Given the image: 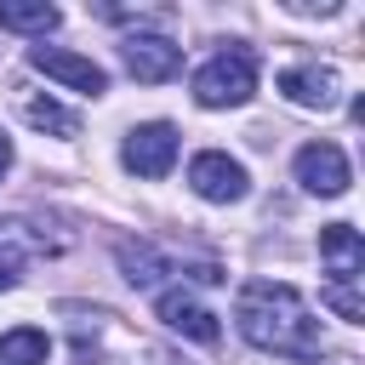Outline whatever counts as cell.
<instances>
[{
	"label": "cell",
	"instance_id": "9a60e30c",
	"mask_svg": "<svg viewBox=\"0 0 365 365\" xmlns=\"http://www.w3.org/2000/svg\"><path fill=\"white\" fill-rule=\"evenodd\" d=\"M319 302H325L331 314H342V319H354V325L365 319V302H359V297H354L348 285H325V291H319Z\"/></svg>",
	"mask_w": 365,
	"mask_h": 365
},
{
	"label": "cell",
	"instance_id": "9c48e42d",
	"mask_svg": "<svg viewBox=\"0 0 365 365\" xmlns=\"http://www.w3.org/2000/svg\"><path fill=\"white\" fill-rule=\"evenodd\" d=\"M154 314H160L177 336H188V342H217V314H211V308H200L188 291H160Z\"/></svg>",
	"mask_w": 365,
	"mask_h": 365
},
{
	"label": "cell",
	"instance_id": "7a4b0ae2",
	"mask_svg": "<svg viewBox=\"0 0 365 365\" xmlns=\"http://www.w3.org/2000/svg\"><path fill=\"white\" fill-rule=\"evenodd\" d=\"M257 91V57L251 51H217L194 74V103L200 108H240Z\"/></svg>",
	"mask_w": 365,
	"mask_h": 365
},
{
	"label": "cell",
	"instance_id": "4fadbf2b",
	"mask_svg": "<svg viewBox=\"0 0 365 365\" xmlns=\"http://www.w3.org/2000/svg\"><path fill=\"white\" fill-rule=\"evenodd\" d=\"M0 29L46 34V29H57V6H46V0H0Z\"/></svg>",
	"mask_w": 365,
	"mask_h": 365
},
{
	"label": "cell",
	"instance_id": "7c38bea8",
	"mask_svg": "<svg viewBox=\"0 0 365 365\" xmlns=\"http://www.w3.org/2000/svg\"><path fill=\"white\" fill-rule=\"evenodd\" d=\"M114 257H120V268H125V279H131V285H154V279L165 274V257H160L148 240H120V245H114Z\"/></svg>",
	"mask_w": 365,
	"mask_h": 365
},
{
	"label": "cell",
	"instance_id": "30bf717a",
	"mask_svg": "<svg viewBox=\"0 0 365 365\" xmlns=\"http://www.w3.org/2000/svg\"><path fill=\"white\" fill-rule=\"evenodd\" d=\"M279 91H285L297 108H331V103H336V74L319 68V63H302V68H285V74H279Z\"/></svg>",
	"mask_w": 365,
	"mask_h": 365
},
{
	"label": "cell",
	"instance_id": "277c9868",
	"mask_svg": "<svg viewBox=\"0 0 365 365\" xmlns=\"http://www.w3.org/2000/svg\"><path fill=\"white\" fill-rule=\"evenodd\" d=\"M120 160L131 177H165L177 165V131L165 120H148V125H131L125 143H120Z\"/></svg>",
	"mask_w": 365,
	"mask_h": 365
},
{
	"label": "cell",
	"instance_id": "8fae6325",
	"mask_svg": "<svg viewBox=\"0 0 365 365\" xmlns=\"http://www.w3.org/2000/svg\"><path fill=\"white\" fill-rule=\"evenodd\" d=\"M17 108H23V120H29L34 131H51V137H74V131H80V120H74V108H63L57 97H40V91H23V97H17Z\"/></svg>",
	"mask_w": 365,
	"mask_h": 365
},
{
	"label": "cell",
	"instance_id": "6da1fadb",
	"mask_svg": "<svg viewBox=\"0 0 365 365\" xmlns=\"http://www.w3.org/2000/svg\"><path fill=\"white\" fill-rule=\"evenodd\" d=\"M234 319H240V336L262 354H285V359L319 354V319L285 279H245L234 297Z\"/></svg>",
	"mask_w": 365,
	"mask_h": 365
},
{
	"label": "cell",
	"instance_id": "ba28073f",
	"mask_svg": "<svg viewBox=\"0 0 365 365\" xmlns=\"http://www.w3.org/2000/svg\"><path fill=\"white\" fill-rule=\"evenodd\" d=\"M319 262L331 268V285H354L365 268V240L354 222H325L319 228Z\"/></svg>",
	"mask_w": 365,
	"mask_h": 365
},
{
	"label": "cell",
	"instance_id": "3957f363",
	"mask_svg": "<svg viewBox=\"0 0 365 365\" xmlns=\"http://www.w3.org/2000/svg\"><path fill=\"white\" fill-rule=\"evenodd\" d=\"M188 188H194L200 200H211V205H234V200H245L251 177H245V165H240L234 154L205 148V154L188 160Z\"/></svg>",
	"mask_w": 365,
	"mask_h": 365
},
{
	"label": "cell",
	"instance_id": "5bb4252c",
	"mask_svg": "<svg viewBox=\"0 0 365 365\" xmlns=\"http://www.w3.org/2000/svg\"><path fill=\"white\" fill-rule=\"evenodd\" d=\"M46 354H51V342L34 325H17L0 336V365H46Z\"/></svg>",
	"mask_w": 365,
	"mask_h": 365
},
{
	"label": "cell",
	"instance_id": "e0dca14e",
	"mask_svg": "<svg viewBox=\"0 0 365 365\" xmlns=\"http://www.w3.org/2000/svg\"><path fill=\"white\" fill-rule=\"evenodd\" d=\"M6 165H11V137L0 131V177H6Z\"/></svg>",
	"mask_w": 365,
	"mask_h": 365
},
{
	"label": "cell",
	"instance_id": "52a82bcc",
	"mask_svg": "<svg viewBox=\"0 0 365 365\" xmlns=\"http://www.w3.org/2000/svg\"><path fill=\"white\" fill-rule=\"evenodd\" d=\"M120 57H125L131 80H148V86H160V80H171V74L182 68V46L165 40V34H131V40L120 46Z\"/></svg>",
	"mask_w": 365,
	"mask_h": 365
},
{
	"label": "cell",
	"instance_id": "5b68a950",
	"mask_svg": "<svg viewBox=\"0 0 365 365\" xmlns=\"http://www.w3.org/2000/svg\"><path fill=\"white\" fill-rule=\"evenodd\" d=\"M297 182H302L308 194H319V200L348 194V182H354L348 154H342L336 143H308V148H297Z\"/></svg>",
	"mask_w": 365,
	"mask_h": 365
},
{
	"label": "cell",
	"instance_id": "8992f818",
	"mask_svg": "<svg viewBox=\"0 0 365 365\" xmlns=\"http://www.w3.org/2000/svg\"><path fill=\"white\" fill-rule=\"evenodd\" d=\"M29 68H40L46 80H63L68 91H86V97L108 91V74H103L91 57H80V51H63V46H29Z\"/></svg>",
	"mask_w": 365,
	"mask_h": 365
},
{
	"label": "cell",
	"instance_id": "2e32d148",
	"mask_svg": "<svg viewBox=\"0 0 365 365\" xmlns=\"http://www.w3.org/2000/svg\"><path fill=\"white\" fill-rule=\"evenodd\" d=\"M11 285H17V262L6 257V262H0V291H11Z\"/></svg>",
	"mask_w": 365,
	"mask_h": 365
}]
</instances>
